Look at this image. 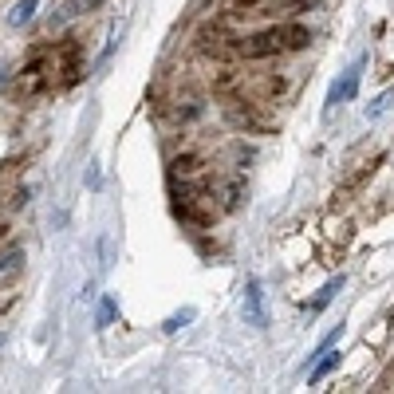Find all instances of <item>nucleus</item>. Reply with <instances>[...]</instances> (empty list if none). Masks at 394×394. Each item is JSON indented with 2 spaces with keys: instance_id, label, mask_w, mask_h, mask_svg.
Instances as JSON below:
<instances>
[{
  "instance_id": "f257e3e1",
  "label": "nucleus",
  "mask_w": 394,
  "mask_h": 394,
  "mask_svg": "<svg viewBox=\"0 0 394 394\" xmlns=\"http://www.w3.org/2000/svg\"><path fill=\"white\" fill-rule=\"evenodd\" d=\"M308 40L312 32L304 24H276V28H265V32L233 40L229 52L240 55V60H268V55H280V52H300V48H308Z\"/></svg>"
},
{
  "instance_id": "f03ea898",
  "label": "nucleus",
  "mask_w": 394,
  "mask_h": 394,
  "mask_svg": "<svg viewBox=\"0 0 394 394\" xmlns=\"http://www.w3.org/2000/svg\"><path fill=\"white\" fill-rule=\"evenodd\" d=\"M363 68H367V55H359V60L351 63V68L343 71L339 79L331 83V91H327V103H324V115H331L335 107L351 103L355 95H359V83H363Z\"/></svg>"
},
{
  "instance_id": "7ed1b4c3",
  "label": "nucleus",
  "mask_w": 394,
  "mask_h": 394,
  "mask_svg": "<svg viewBox=\"0 0 394 394\" xmlns=\"http://www.w3.org/2000/svg\"><path fill=\"white\" fill-rule=\"evenodd\" d=\"M240 312H245V324L268 327V308H265V288H260V280L245 284V304H240Z\"/></svg>"
},
{
  "instance_id": "20e7f679",
  "label": "nucleus",
  "mask_w": 394,
  "mask_h": 394,
  "mask_svg": "<svg viewBox=\"0 0 394 394\" xmlns=\"http://www.w3.org/2000/svg\"><path fill=\"white\" fill-rule=\"evenodd\" d=\"M339 292H343V276H331V280H327V284H324V288H319V292H316V300H312V304H304V308H308V312H312V316H319V312H324V308H327V304H331V300H335V296H339Z\"/></svg>"
},
{
  "instance_id": "39448f33",
  "label": "nucleus",
  "mask_w": 394,
  "mask_h": 394,
  "mask_svg": "<svg viewBox=\"0 0 394 394\" xmlns=\"http://www.w3.org/2000/svg\"><path fill=\"white\" fill-rule=\"evenodd\" d=\"M335 367H339V351H335V347H327V351H319V363H316V367H312V375H308V386L324 383V378L331 375Z\"/></svg>"
},
{
  "instance_id": "423d86ee",
  "label": "nucleus",
  "mask_w": 394,
  "mask_h": 394,
  "mask_svg": "<svg viewBox=\"0 0 394 394\" xmlns=\"http://www.w3.org/2000/svg\"><path fill=\"white\" fill-rule=\"evenodd\" d=\"M36 9H40V4H36V0H20L16 9L9 12V24H12V28H24L28 20L36 16Z\"/></svg>"
},
{
  "instance_id": "0eeeda50",
  "label": "nucleus",
  "mask_w": 394,
  "mask_h": 394,
  "mask_svg": "<svg viewBox=\"0 0 394 394\" xmlns=\"http://www.w3.org/2000/svg\"><path fill=\"white\" fill-rule=\"evenodd\" d=\"M115 312H119V300H115V296H103L99 316H95V327H111L115 324Z\"/></svg>"
},
{
  "instance_id": "6e6552de",
  "label": "nucleus",
  "mask_w": 394,
  "mask_h": 394,
  "mask_svg": "<svg viewBox=\"0 0 394 394\" xmlns=\"http://www.w3.org/2000/svg\"><path fill=\"white\" fill-rule=\"evenodd\" d=\"M193 316H197V308H181V312H174V316L162 324V331H178V327H186Z\"/></svg>"
},
{
  "instance_id": "1a4fd4ad",
  "label": "nucleus",
  "mask_w": 394,
  "mask_h": 394,
  "mask_svg": "<svg viewBox=\"0 0 394 394\" xmlns=\"http://www.w3.org/2000/svg\"><path fill=\"white\" fill-rule=\"evenodd\" d=\"M390 99H394L390 91H383V95H378L375 103L367 107V119H378V115H386V111H390Z\"/></svg>"
},
{
  "instance_id": "9d476101",
  "label": "nucleus",
  "mask_w": 394,
  "mask_h": 394,
  "mask_svg": "<svg viewBox=\"0 0 394 394\" xmlns=\"http://www.w3.org/2000/svg\"><path fill=\"white\" fill-rule=\"evenodd\" d=\"M339 335H343V324H339V327H331V331H327V335H324V339H319V347H316V355H319V351H327V347H335V343H339Z\"/></svg>"
},
{
  "instance_id": "9b49d317",
  "label": "nucleus",
  "mask_w": 394,
  "mask_h": 394,
  "mask_svg": "<svg viewBox=\"0 0 394 394\" xmlns=\"http://www.w3.org/2000/svg\"><path fill=\"white\" fill-rule=\"evenodd\" d=\"M16 257H20V252H16V249H9V252H0V268H12V265H16Z\"/></svg>"
}]
</instances>
